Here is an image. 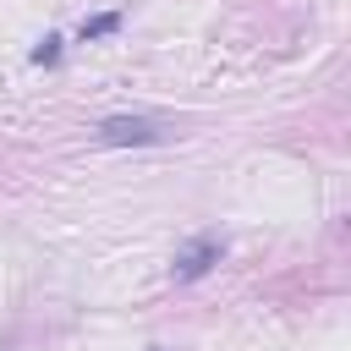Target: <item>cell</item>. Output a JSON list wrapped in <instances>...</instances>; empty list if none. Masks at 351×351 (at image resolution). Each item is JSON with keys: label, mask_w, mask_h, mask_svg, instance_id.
Wrapping results in <instances>:
<instances>
[{"label": "cell", "mask_w": 351, "mask_h": 351, "mask_svg": "<svg viewBox=\"0 0 351 351\" xmlns=\"http://www.w3.org/2000/svg\"><path fill=\"white\" fill-rule=\"evenodd\" d=\"M219 258H225V236H219V230H197V236H186V241L176 247L170 280H176V285H192V280H203Z\"/></svg>", "instance_id": "6da1fadb"}, {"label": "cell", "mask_w": 351, "mask_h": 351, "mask_svg": "<svg viewBox=\"0 0 351 351\" xmlns=\"http://www.w3.org/2000/svg\"><path fill=\"white\" fill-rule=\"evenodd\" d=\"M170 126L154 121V115H110L99 121V143L104 148H148V143H165Z\"/></svg>", "instance_id": "7a4b0ae2"}, {"label": "cell", "mask_w": 351, "mask_h": 351, "mask_svg": "<svg viewBox=\"0 0 351 351\" xmlns=\"http://www.w3.org/2000/svg\"><path fill=\"white\" fill-rule=\"evenodd\" d=\"M121 11H99V16H82V27H77V38L88 44V38H110V33H121Z\"/></svg>", "instance_id": "3957f363"}, {"label": "cell", "mask_w": 351, "mask_h": 351, "mask_svg": "<svg viewBox=\"0 0 351 351\" xmlns=\"http://www.w3.org/2000/svg\"><path fill=\"white\" fill-rule=\"evenodd\" d=\"M55 60H60V33H44L33 44V66H55Z\"/></svg>", "instance_id": "277c9868"}, {"label": "cell", "mask_w": 351, "mask_h": 351, "mask_svg": "<svg viewBox=\"0 0 351 351\" xmlns=\"http://www.w3.org/2000/svg\"><path fill=\"white\" fill-rule=\"evenodd\" d=\"M148 351H165V346H148Z\"/></svg>", "instance_id": "5b68a950"}]
</instances>
